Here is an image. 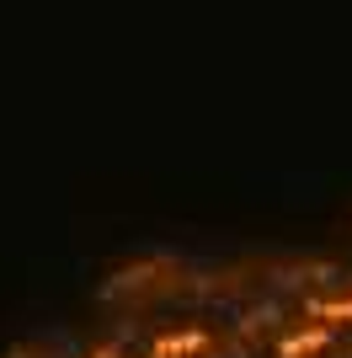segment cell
Returning <instances> with one entry per match:
<instances>
[{
  "instance_id": "obj_5",
  "label": "cell",
  "mask_w": 352,
  "mask_h": 358,
  "mask_svg": "<svg viewBox=\"0 0 352 358\" xmlns=\"http://www.w3.org/2000/svg\"><path fill=\"white\" fill-rule=\"evenodd\" d=\"M86 358H123V343H117V337H107V343H96Z\"/></svg>"
},
{
  "instance_id": "obj_2",
  "label": "cell",
  "mask_w": 352,
  "mask_h": 358,
  "mask_svg": "<svg viewBox=\"0 0 352 358\" xmlns=\"http://www.w3.org/2000/svg\"><path fill=\"white\" fill-rule=\"evenodd\" d=\"M325 343H331V327H325V321H309V327H293V331H283L278 358H309V353H321Z\"/></svg>"
},
{
  "instance_id": "obj_4",
  "label": "cell",
  "mask_w": 352,
  "mask_h": 358,
  "mask_svg": "<svg viewBox=\"0 0 352 358\" xmlns=\"http://www.w3.org/2000/svg\"><path fill=\"white\" fill-rule=\"evenodd\" d=\"M305 310H309V321H352V289H342V294H331V299H305Z\"/></svg>"
},
{
  "instance_id": "obj_1",
  "label": "cell",
  "mask_w": 352,
  "mask_h": 358,
  "mask_svg": "<svg viewBox=\"0 0 352 358\" xmlns=\"http://www.w3.org/2000/svg\"><path fill=\"white\" fill-rule=\"evenodd\" d=\"M208 337L203 327H182V331H161L155 337V348H149V358H192V353H208Z\"/></svg>"
},
{
  "instance_id": "obj_3",
  "label": "cell",
  "mask_w": 352,
  "mask_h": 358,
  "mask_svg": "<svg viewBox=\"0 0 352 358\" xmlns=\"http://www.w3.org/2000/svg\"><path fill=\"white\" fill-rule=\"evenodd\" d=\"M166 268H171L166 257H139V262H129V268H117L102 289H107V294H123V289H145L149 278H155V273H166Z\"/></svg>"
},
{
  "instance_id": "obj_6",
  "label": "cell",
  "mask_w": 352,
  "mask_h": 358,
  "mask_svg": "<svg viewBox=\"0 0 352 358\" xmlns=\"http://www.w3.org/2000/svg\"><path fill=\"white\" fill-rule=\"evenodd\" d=\"M6 358H32V353H27V348H11V353H6Z\"/></svg>"
}]
</instances>
